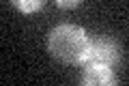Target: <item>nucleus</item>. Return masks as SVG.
<instances>
[{
    "label": "nucleus",
    "instance_id": "1",
    "mask_svg": "<svg viewBox=\"0 0 129 86\" xmlns=\"http://www.w3.org/2000/svg\"><path fill=\"white\" fill-rule=\"evenodd\" d=\"M90 45L92 39L78 24H60L47 35V52L62 65L82 67L90 54Z\"/></svg>",
    "mask_w": 129,
    "mask_h": 86
},
{
    "label": "nucleus",
    "instance_id": "2",
    "mask_svg": "<svg viewBox=\"0 0 129 86\" xmlns=\"http://www.w3.org/2000/svg\"><path fill=\"white\" fill-rule=\"evenodd\" d=\"M86 63H99V65H108V67H116L120 63V45L112 37H97V39H92L90 54H88Z\"/></svg>",
    "mask_w": 129,
    "mask_h": 86
},
{
    "label": "nucleus",
    "instance_id": "3",
    "mask_svg": "<svg viewBox=\"0 0 129 86\" xmlns=\"http://www.w3.org/2000/svg\"><path fill=\"white\" fill-rule=\"evenodd\" d=\"M82 86H114L118 84V77L114 73V67L99 63H86L82 65V75H80Z\"/></svg>",
    "mask_w": 129,
    "mask_h": 86
},
{
    "label": "nucleus",
    "instance_id": "4",
    "mask_svg": "<svg viewBox=\"0 0 129 86\" xmlns=\"http://www.w3.org/2000/svg\"><path fill=\"white\" fill-rule=\"evenodd\" d=\"M11 5L24 15H32V13H39V11L45 7L47 0H9Z\"/></svg>",
    "mask_w": 129,
    "mask_h": 86
},
{
    "label": "nucleus",
    "instance_id": "5",
    "mask_svg": "<svg viewBox=\"0 0 129 86\" xmlns=\"http://www.w3.org/2000/svg\"><path fill=\"white\" fill-rule=\"evenodd\" d=\"M82 5V0H56V7L58 9H75V7H80Z\"/></svg>",
    "mask_w": 129,
    "mask_h": 86
}]
</instances>
